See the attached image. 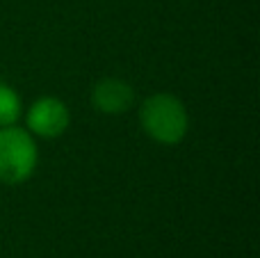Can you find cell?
I'll list each match as a JSON object with an SVG mask.
<instances>
[{
  "label": "cell",
  "mask_w": 260,
  "mask_h": 258,
  "mask_svg": "<svg viewBox=\"0 0 260 258\" xmlns=\"http://www.w3.org/2000/svg\"><path fill=\"white\" fill-rule=\"evenodd\" d=\"M139 121L151 140L160 144H178L187 133V110L176 96L155 94L144 101Z\"/></svg>",
  "instance_id": "obj_1"
},
{
  "label": "cell",
  "mask_w": 260,
  "mask_h": 258,
  "mask_svg": "<svg viewBox=\"0 0 260 258\" xmlns=\"http://www.w3.org/2000/svg\"><path fill=\"white\" fill-rule=\"evenodd\" d=\"M37 144L23 128H0V183L18 185L27 181L37 167Z\"/></svg>",
  "instance_id": "obj_2"
},
{
  "label": "cell",
  "mask_w": 260,
  "mask_h": 258,
  "mask_svg": "<svg viewBox=\"0 0 260 258\" xmlns=\"http://www.w3.org/2000/svg\"><path fill=\"white\" fill-rule=\"evenodd\" d=\"M69 121H71V117H69L67 105L53 96L35 101L25 114L27 131L39 137H46V140L59 137L69 128Z\"/></svg>",
  "instance_id": "obj_3"
},
{
  "label": "cell",
  "mask_w": 260,
  "mask_h": 258,
  "mask_svg": "<svg viewBox=\"0 0 260 258\" xmlns=\"http://www.w3.org/2000/svg\"><path fill=\"white\" fill-rule=\"evenodd\" d=\"M133 101L135 89L119 78H103L91 89V105L103 114H123Z\"/></svg>",
  "instance_id": "obj_4"
},
{
  "label": "cell",
  "mask_w": 260,
  "mask_h": 258,
  "mask_svg": "<svg viewBox=\"0 0 260 258\" xmlns=\"http://www.w3.org/2000/svg\"><path fill=\"white\" fill-rule=\"evenodd\" d=\"M18 117H21V99L9 85L0 82V128L14 126Z\"/></svg>",
  "instance_id": "obj_5"
}]
</instances>
